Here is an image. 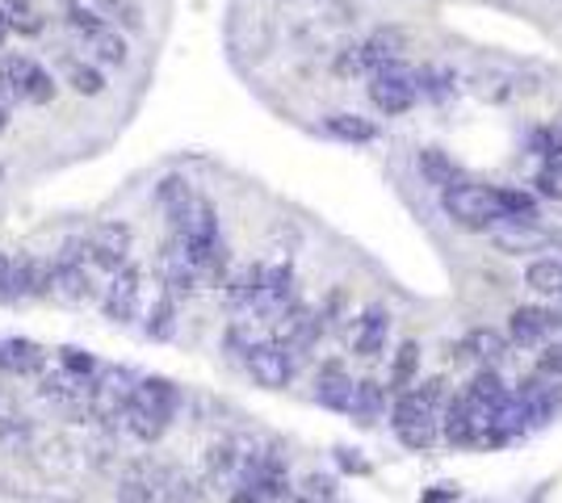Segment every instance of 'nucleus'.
Returning <instances> with one entry per match:
<instances>
[{"label":"nucleus","instance_id":"46","mask_svg":"<svg viewBox=\"0 0 562 503\" xmlns=\"http://www.w3.org/2000/svg\"><path fill=\"white\" fill-rule=\"evenodd\" d=\"M4 273H9V261H4V256H0V282H4Z\"/></svg>","mask_w":562,"mask_h":503},{"label":"nucleus","instance_id":"14","mask_svg":"<svg viewBox=\"0 0 562 503\" xmlns=\"http://www.w3.org/2000/svg\"><path fill=\"white\" fill-rule=\"evenodd\" d=\"M243 478V445L240 441H215L206 450V487H218V491H236Z\"/></svg>","mask_w":562,"mask_h":503},{"label":"nucleus","instance_id":"5","mask_svg":"<svg viewBox=\"0 0 562 503\" xmlns=\"http://www.w3.org/2000/svg\"><path fill=\"white\" fill-rule=\"evenodd\" d=\"M391 428H395L399 445H407V450H416V453L432 450V445H437V432H441L437 411H432L429 403H420L411 391L399 395V403H395V411H391Z\"/></svg>","mask_w":562,"mask_h":503},{"label":"nucleus","instance_id":"47","mask_svg":"<svg viewBox=\"0 0 562 503\" xmlns=\"http://www.w3.org/2000/svg\"><path fill=\"white\" fill-rule=\"evenodd\" d=\"M4 38H9V29H4V26H0V47H4Z\"/></svg>","mask_w":562,"mask_h":503},{"label":"nucleus","instance_id":"44","mask_svg":"<svg viewBox=\"0 0 562 503\" xmlns=\"http://www.w3.org/2000/svg\"><path fill=\"white\" fill-rule=\"evenodd\" d=\"M340 466L357 470V475H366V462H361V457H352V450H340Z\"/></svg>","mask_w":562,"mask_h":503},{"label":"nucleus","instance_id":"30","mask_svg":"<svg viewBox=\"0 0 562 503\" xmlns=\"http://www.w3.org/2000/svg\"><path fill=\"white\" fill-rule=\"evenodd\" d=\"M445 436H450L454 445H470V441L479 436V424L470 420V411H466V403H462V395L445 403Z\"/></svg>","mask_w":562,"mask_h":503},{"label":"nucleus","instance_id":"45","mask_svg":"<svg viewBox=\"0 0 562 503\" xmlns=\"http://www.w3.org/2000/svg\"><path fill=\"white\" fill-rule=\"evenodd\" d=\"M4 127H9V109L0 106V134H4Z\"/></svg>","mask_w":562,"mask_h":503},{"label":"nucleus","instance_id":"43","mask_svg":"<svg viewBox=\"0 0 562 503\" xmlns=\"http://www.w3.org/2000/svg\"><path fill=\"white\" fill-rule=\"evenodd\" d=\"M541 373H562V348H550L541 357Z\"/></svg>","mask_w":562,"mask_h":503},{"label":"nucleus","instance_id":"27","mask_svg":"<svg viewBox=\"0 0 562 503\" xmlns=\"http://www.w3.org/2000/svg\"><path fill=\"white\" fill-rule=\"evenodd\" d=\"M0 26L9 34L34 38V34H43V17L29 9V0H0Z\"/></svg>","mask_w":562,"mask_h":503},{"label":"nucleus","instance_id":"7","mask_svg":"<svg viewBox=\"0 0 562 503\" xmlns=\"http://www.w3.org/2000/svg\"><path fill=\"white\" fill-rule=\"evenodd\" d=\"M243 366L252 373V382L265 386V391H286L298 370L295 357L282 345H273V340H256V345L243 352Z\"/></svg>","mask_w":562,"mask_h":503},{"label":"nucleus","instance_id":"17","mask_svg":"<svg viewBox=\"0 0 562 503\" xmlns=\"http://www.w3.org/2000/svg\"><path fill=\"white\" fill-rule=\"evenodd\" d=\"M411 51V43H407V34L403 29H378L374 38L366 43V47H357L361 55V68L366 72H378V68H386V63H403V55Z\"/></svg>","mask_w":562,"mask_h":503},{"label":"nucleus","instance_id":"48","mask_svg":"<svg viewBox=\"0 0 562 503\" xmlns=\"http://www.w3.org/2000/svg\"><path fill=\"white\" fill-rule=\"evenodd\" d=\"M286 4H290V0H286Z\"/></svg>","mask_w":562,"mask_h":503},{"label":"nucleus","instance_id":"1","mask_svg":"<svg viewBox=\"0 0 562 503\" xmlns=\"http://www.w3.org/2000/svg\"><path fill=\"white\" fill-rule=\"evenodd\" d=\"M172 416H177V386L168 378H139L131 403L122 411V428L134 441L156 445L172 424Z\"/></svg>","mask_w":562,"mask_h":503},{"label":"nucleus","instance_id":"11","mask_svg":"<svg viewBox=\"0 0 562 503\" xmlns=\"http://www.w3.org/2000/svg\"><path fill=\"white\" fill-rule=\"evenodd\" d=\"M416 76H407L403 72V63H386V68H378L374 84H370V97H374V106L382 113H407V109L416 106Z\"/></svg>","mask_w":562,"mask_h":503},{"label":"nucleus","instance_id":"38","mask_svg":"<svg viewBox=\"0 0 562 503\" xmlns=\"http://www.w3.org/2000/svg\"><path fill=\"white\" fill-rule=\"evenodd\" d=\"M411 395L420 398V403H429L432 411H441L445 403H450V391H445V378H429V382H420Z\"/></svg>","mask_w":562,"mask_h":503},{"label":"nucleus","instance_id":"2","mask_svg":"<svg viewBox=\"0 0 562 503\" xmlns=\"http://www.w3.org/2000/svg\"><path fill=\"white\" fill-rule=\"evenodd\" d=\"M441 206H445V214L454 218L457 227H466V231H487V227H495V223L504 218L495 189L462 181V177H457L454 185L441 189Z\"/></svg>","mask_w":562,"mask_h":503},{"label":"nucleus","instance_id":"36","mask_svg":"<svg viewBox=\"0 0 562 503\" xmlns=\"http://www.w3.org/2000/svg\"><path fill=\"white\" fill-rule=\"evenodd\" d=\"M420 172H425V177H429L432 185H454L457 181V168L454 164H450V159L441 156V152H437V147H429V152H425V156H420Z\"/></svg>","mask_w":562,"mask_h":503},{"label":"nucleus","instance_id":"9","mask_svg":"<svg viewBox=\"0 0 562 503\" xmlns=\"http://www.w3.org/2000/svg\"><path fill=\"white\" fill-rule=\"evenodd\" d=\"M164 475H168L164 462H156V457H134V462H127V470L118 475L113 495H118V503H156L160 500Z\"/></svg>","mask_w":562,"mask_h":503},{"label":"nucleus","instance_id":"21","mask_svg":"<svg viewBox=\"0 0 562 503\" xmlns=\"http://www.w3.org/2000/svg\"><path fill=\"white\" fill-rule=\"evenodd\" d=\"M386 336H391V315H386V307H370L366 315L357 319V327H352V348H357L361 357H378V352L386 348Z\"/></svg>","mask_w":562,"mask_h":503},{"label":"nucleus","instance_id":"16","mask_svg":"<svg viewBox=\"0 0 562 503\" xmlns=\"http://www.w3.org/2000/svg\"><path fill=\"white\" fill-rule=\"evenodd\" d=\"M554 327H562V315H550V311H541V307H516L509 319V336L521 348L541 345Z\"/></svg>","mask_w":562,"mask_h":503},{"label":"nucleus","instance_id":"42","mask_svg":"<svg viewBox=\"0 0 562 503\" xmlns=\"http://www.w3.org/2000/svg\"><path fill=\"white\" fill-rule=\"evenodd\" d=\"M13 420H22V411H17V398L9 395V386H0V436H4V428L13 424Z\"/></svg>","mask_w":562,"mask_h":503},{"label":"nucleus","instance_id":"40","mask_svg":"<svg viewBox=\"0 0 562 503\" xmlns=\"http://www.w3.org/2000/svg\"><path fill=\"white\" fill-rule=\"evenodd\" d=\"M63 370L76 373V378H93V373H97V361H93L84 348H63Z\"/></svg>","mask_w":562,"mask_h":503},{"label":"nucleus","instance_id":"29","mask_svg":"<svg viewBox=\"0 0 562 503\" xmlns=\"http://www.w3.org/2000/svg\"><path fill=\"white\" fill-rule=\"evenodd\" d=\"M416 373H420V345L416 340H403L399 352H395V366H391V386L407 395L416 386Z\"/></svg>","mask_w":562,"mask_h":503},{"label":"nucleus","instance_id":"15","mask_svg":"<svg viewBox=\"0 0 562 503\" xmlns=\"http://www.w3.org/2000/svg\"><path fill=\"white\" fill-rule=\"evenodd\" d=\"M93 277H88V268L84 265H63V261H55L51 265V282H47V298H55L59 307H81L93 298Z\"/></svg>","mask_w":562,"mask_h":503},{"label":"nucleus","instance_id":"25","mask_svg":"<svg viewBox=\"0 0 562 503\" xmlns=\"http://www.w3.org/2000/svg\"><path fill=\"white\" fill-rule=\"evenodd\" d=\"M348 411L357 416V424H378L382 411H386V391L378 382H352V398H348Z\"/></svg>","mask_w":562,"mask_h":503},{"label":"nucleus","instance_id":"39","mask_svg":"<svg viewBox=\"0 0 562 503\" xmlns=\"http://www.w3.org/2000/svg\"><path fill=\"white\" fill-rule=\"evenodd\" d=\"M537 189H541L546 197L562 202V159H550V164L537 172Z\"/></svg>","mask_w":562,"mask_h":503},{"label":"nucleus","instance_id":"34","mask_svg":"<svg viewBox=\"0 0 562 503\" xmlns=\"http://www.w3.org/2000/svg\"><path fill=\"white\" fill-rule=\"evenodd\" d=\"M495 197H500V214L512 218V223H534L537 211H534V197L529 193H516V189H495Z\"/></svg>","mask_w":562,"mask_h":503},{"label":"nucleus","instance_id":"41","mask_svg":"<svg viewBox=\"0 0 562 503\" xmlns=\"http://www.w3.org/2000/svg\"><path fill=\"white\" fill-rule=\"evenodd\" d=\"M534 152H537V156H546V164H550V159H562L559 131H550V127H541V131H534Z\"/></svg>","mask_w":562,"mask_h":503},{"label":"nucleus","instance_id":"19","mask_svg":"<svg viewBox=\"0 0 562 503\" xmlns=\"http://www.w3.org/2000/svg\"><path fill=\"white\" fill-rule=\"evenodd\" d=\"M4 282H9V294H17V298H47L51 265L47 261H34V256H22V261L9 265Z\"/></svg>","mask_w":562,"mask_h":503},{"label":"nucleus","instance_id":"26","mask_svg":"<svg viewBox=\"0 0 562 503\" xmlns=\"http://www.w3.org/2000/svg\"><path fill=\"white\" fill-rule=\"evenodd\" d=\"M323 131L332 139H340V143H374L378 139V127L370 118H361V113H327Z\"/></svg>","mask_w":562,"mask_h":503},{"label":"nucleus","instance_id":"24","mask_svg":"<svg viewBox=\"0 0 562 503\" xmlns=\"http://www.w3.org/2000/svg\"><path fill=\"white\" fill-rule=\"evenodd\" d=\"M84 47L93 51L97 63H106V68H122L127 59H131V47H127V38L118 34L113 26H97L88 38H84Z\"/></svg>","mask_w":562,"mask_h":503},{"label":"nucleus","instance_id":"10","mask_svg":"<svg viewBox=\"0 0 562 503\" xmlns=\"http://www.w3.org/2000/svg\"><path fill=\"white\" fill-rule=\"evenodd\" d=\"M0 63H4V72H9V80H13V88H17L22 101H29V106H51L59 84H55L51 72H47L43 63H34L26 55H4Z\"/></svg>","mask_w":562,"mask_h":503},{"label":"nucleus","instance_id":"12","mask_svg":"<svg viewBox=\"0 0 562 503\" xmlns=\"http://www.w3.org/2000/svg\"><path fill=\"white\" fill-rule=\"evenodd\" d=\"M509 386L500 382V373L495 370H479L475 373V382L466 386V395H462V403H466V411H470V420L482 428H491V420H495V411L509 403Z\"/></svg>","mask_w":562,"mask_h":503},{"label":"nucleus","instance_id":"18","mask_svg":"<svg viewBox=\"0 0 562 503\" xmlns=\"http://www.w3.org/2000/svg\"><path fill=\"white\" fill-rule=\"evenodd\" d=\"M43 348L34 345V340H22V336H9V340H0V373H9V378H34V373H43Z\"/></svg>","mask_w":562,"mask_h":503},{"label":"nucleus","instance_id":"4","mask_svg":"<svg viewBox=\"0 0 562 503\" xmlns=\"http://www.w3.org/2000/svg\"><path fill=\"white\" fill-rule=\"evenodd\" d=\"M323 336V315L320 311H311V307H302V302H295V307H286L282 315L268 323V340L273 345H282L290 357H307L311 348L320 345Z\"/></svg>","mask_w":562,"mask_h":503},{"label":"nucleus","instance_id":"31","mask_svg":"<svg viewBox=\"0 0 562 503\" xmlns=\"http://www.w3.org/2000/svg\"><path fill=\"white\" fill-rule=\"evenodd\" d=\"M525 286L537 294H562V261L559 256H546L525 268Z\"/></svg>","mask_w":562,"mask_h":503},{"label":"nucleus","instance_id":"22","mask_svg":"<svg viewBox=\"0 0 562 503\" xmlns=\"http://www.w3.org/2000/svg\"><path fill=\"white\" fill-rule=\"evenodd\" d=\"M29 453H34V466H38L43 475L63 478L72 466H76V453H81V450H76L68 436H47L43 445L34 441V450H29Z\"/></svg>","mask_w":562,"mask_h":503},{"label":"nucleus","instance_id":"23","mask_svg":"<svg viewBox=\"0 0 562 503\" xmlns=\"http://www.w3.org/2000/svg\"><path fill=\"white\" fill-rule=\"evenodd\" d=\"M156 503H206V482L198 475H189V470H181V466H168Z\"/></svg>","mask_w":562,"mask_h":503},{"label":"nucleus","instance_id":"32","mask_svg":"<svg viewBox=\"0 0 562 503\" xmlns=\"http://www.w3.org/2000/svg\"><path fill=\"white\" fill-rule=\"evenodd\" d=\"M470 352L491 370V366H500L509 357V340L500 332H491V327H479V332H470Z\"/></svg>","mask_w":562,"mask_h":503},{"label":"nucleus","instance_id":"8","mask_svg":"<svg viewBox=\"0 0 562 503\" xmlns=\"http://www.w3.org/2000/svg\"><path fill=\"white\" fill-rule=\"evenodd\" d=\"M139 298H143V273L134 265H122L109 273V282L101 286V311L113 323H131L139 315Z\"/></svg>","mask_w":562,"mask_h":503},{"label":"nucleus","instance_id":"3","mask_svg":"<svg viewBox=\"0 0 562 503\" xmlns=\"http://www.w3.org/2000/svg\"><path fill=\"white\" fill-rule=\"evenodd\" d=\"M88 386H93V424H101L106 432L122 428V411L134 395V373L109 366V370L93 373Z\"/></svg>","mask_w":562,"mask_h":503},{"label":"nucleus","instance_id":"20","mask_svg":"<svg viewBox=\"0 0 562 503\" xmlns=\"http://www.w3.org/2000/svg\"><path fill=\"white\" fill-rule=\"evenodd\" d=\"M315 398L332 411H348V398H352V378H348L345 361H323L315 373Z\"/></svg>","mask_w":562,"mask_h":503},{"label":"nucleus","instance_id":"33","mask_svg":"<svg viewBox=\"0 0 562 503\" xmlns=\"http://www.w3.org/2000/svg\"><path fill=\"white\" fill-rule=\"evenodd\" d=\"M172 327H177V298H168V294L160 290V298L152 302V315H147V336L168 340V336H172Z\"/></svg>","mask_w":562,"mask_h":503},{"label":"nucleus","instance_id":"13","mask_svg":"<svg viewBox=\"0 0 562 503\" xmlns=\"http://www.w3.org/2000/svg\"><path fill=\"white\" fill-rule=\"evenodd\" d=\"M168 223H172V236L181 243H211V239H218V214L202 193H193L181 211L168 214Z\"/></svg>","mask_w":562,"mask_h":503},{"label":"nucleus","instance_id":"37","mask_svg":"<svg viewBox=\"0 0 562 503\" xmlns=\"http://www.w3.org/2000/svg\"><path fill=\"white\" fill-rule=\"evenodd\" d=\"M84 453H88V466H93V470H106L109 462H113V432L101 428V436H93V441L84 445Z\"/></svg>","mask_w":562,"mask_h":503},{"label":"nucleus","instance_id":"6","mask_svg":"<svg viewBox=\"0 0 562 503\" xmlns=\"http://www.w3.org/2000/svg\"><path fill=\"white\" fill-rule=\"evenodd\" d=\"M131 248H134V231L127 223L109 218L101 227H93V236H84V261L93 268H101V273H113V268L131 265L127 261Z\"/></svg>","mask_w":562,"mask_h":503},{"label":"nucleus","instance_id":"28","mask_svg":"<svg viewBox=\"0 0 562 503\" xmlns=\"http://www.w3.org/2000/svg\"><path fill=\"white\" fill-rule=\"evenodd\" d=\"M63 63V80H68V88L72 93H81V97H97L101 88H106V76H101V68H93V63H84V59H59Z\"/></svg>","mask_w":562,"mask_h":503},{"label":"nucleus","instance_id":"35","mask_svg":"<svg viewBox=\"0 0 562 503\" xmlns=\"http://www.w3.org/2000/svg\"><path fill=\"white\" fill-rule=\"evenodd\" d=\"M156 197H160L164 214H177L189 197H193V185H189L186 177H164L160 189H156Z\"/></svg>","mask_w":562,"mask_h":503}]
</instances>
